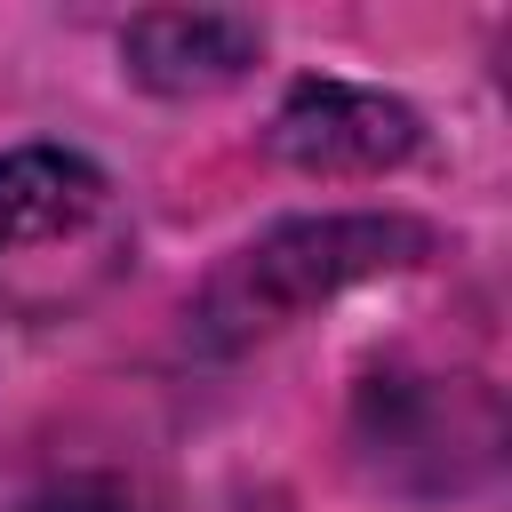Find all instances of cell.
<instances>
[{
  "mask_svg": "<svg viewBox=\"0 0 512 512\" xmlns=\"http://www.w3.org/2000/svg\"><path fill=\"white\" fill-rule=\"evenodd\" d=\"M24 512H128V488H120V480H56V488H40Z\"/></svg>",
  "mask_w": 512,
  "mask_h": 512,
  "instance_id": "cell-5",
  "label": "cell"
},
{
  "mask_svg": "<svg viewBox=\"0 0 512 512\" xmlns=\"http://www.w3.org/2000/svg\"><path fill=\"white\" fill-rule=\"evenodd\" d=\"M416 112L400 96L352 88V80H296L280 120H272V152L304 176H384L416 152Z\"/></svg>",
  "mask_w": 512,
  "mask_h": 512,
  "instance_id": "cell-3",
  "label": "cell"
},
{
  "mask_svg": "<svg viewBox=\"0 0 512 512\" xmlns=\"http://www.w3.org/2000/svg\"><path fill=\"white\" fill-rule=\"evenodd\" d=\"M432 248V232L416 216H296L272 224L264 240H248L240 256H224L192 304V344L200 352H240L288 320H304L312 304L400 272Z\"/></svg>",
  "mask_w": 512,
  "mask_h": 512,
  "instance_id": "cell-2",
  "label": "cell"
},
{
  "mask_svg": "<svg viewBox=\"0 0 512 512\" xmlns=\"http://www.w3.org/2000/svg\"><path fill=\"white\" fill-rule=\"evenodd\" d=\"M256 48H264V32L224 8H152L120 32L128 72L160 96H216L256 64Z\"/></svg>",
  "mask_w": 512,
  "mask_h": 512,
  "instance_id": "cell-4",
  "label": "cell"
},
{
  "mask_svg": "<svg viewBox=\"0 0 512 512\" xmlns=\"http://www.w3.org/2000/svg\"><path fill=\"white\" fill-rule=\"evenodd\" d=\"M136 256L112 176L80 152L24 144L0 152V312L64 320L96 304Z\"/></svg>",
  "mask_w": 512,
  "mask_h": 512,
  "instance_id": "cell-1",
  "label": "cell"
}]
</instances>
